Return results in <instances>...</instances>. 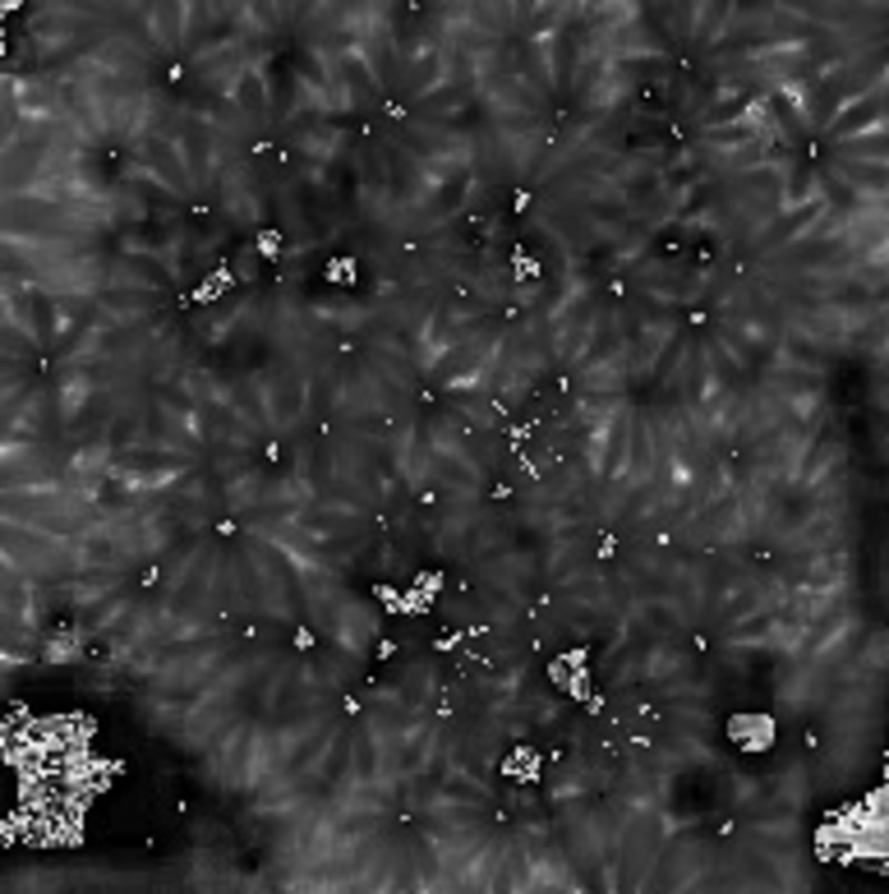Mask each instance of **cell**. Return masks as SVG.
I'll return each instance as SVG.
<instances>
[{"label": "cell", "mask_w": 889, "mask_h": 894, "mask_svg": "<svg viewBox=\"0 0 889 894\" xmlns=\"http://www.w3.org/2000/svg\"><path fill=\"white\" fill-rule=\"evenodd\" d=\"M776 721L767 713H737L727 723L728 739L745 754H760L776 741Z\"/></svg>", "instance_id": "obj_1"}]
</instances>
